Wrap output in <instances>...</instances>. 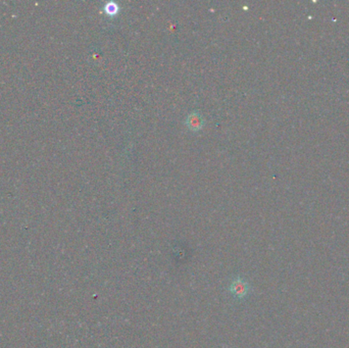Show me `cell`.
I'll list each match as a JSON object with an SVG mask.
<instances>
[{
  "instance_id": "obj_2",
  "label": "cell",
  "mask_w": 349,
  "mask_h": 348,
  "mask_svg": "<svg viewBox=\"0 0 349 348\" xmlns=\"http://www.w3.org/2000/svg\"><path fill=\"white\" fill-rule=\"evenodd\" d=\"M185 125L187 126V128L190 131L197 132V131H200L203 128L204 120L199 112L194 111V112H191L190 114L187 115Z\"/></svg>"
},
{
  "instance_id": "obj_1",
  "label": "cell",
  "mask_w": 349,
  "mask_h": 348,
  "mask_svg": "<svg viewBox=\"0 0 349 348\" xmlns=\"http://www.w3.org/2000/svg\"><path fill=\"white\" fill-rule=\"evenodd\" d=\"M229 291L235 299H238V300L244 299L250 291L249 283L243 277L236 276V277L233 278L232 282L230 283Z\"/></svg>"
},
{
  "instance_id": "obj_3",
  "label": "cell",
  "mask_w": 349,
  "mask_h": 348,
  "mask_svg": "<svg viewBox=\"0 0 349 348\" xmlns=\"http://www.w3.org/2000/svg\"><path fill=\"white\" fill-rule=\"evenodd\" d=\"M119 5L114 3V2H108L106 7H105V11L106 14L108 16H114L119 12Z\"/></svg>"
}]
</instances>
